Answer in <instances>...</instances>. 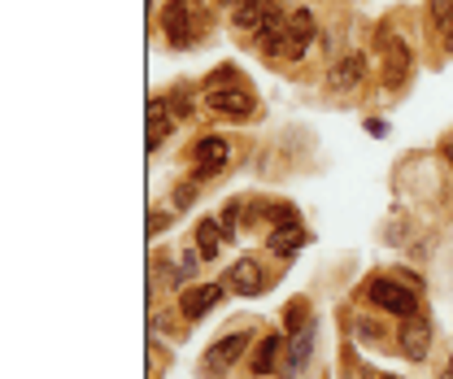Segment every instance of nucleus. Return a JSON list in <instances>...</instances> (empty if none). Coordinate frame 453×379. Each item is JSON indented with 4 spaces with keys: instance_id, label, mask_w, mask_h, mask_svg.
I'll return each instance as SVG.
<instances>
[{
    "instance_id": "obj_1",
    "label": "nucleus",
    "mask_w": 453,
    "mask_h": 379,
    "mask_svg": "<svg viewBox=\"0 0 453 379\" xmlns=\"http://www.w3.org/2000/svg\"><path fill=\"white\" fill-rule=\"evenodd\" d=\"M366 297H371V306H380V310L393 314V319H414V314H418V288H410V283L396 279V275L371 279Z\"/></svg>"
},
{
    "instance_id": "obj_2",
    "label": "nucleus",
    "mask_w": 453,
    "mask_h": 379,
    "mask_svg": "<svg viewBox=\"0 0 453 379\" xmlns=\"http://www.w3.org/2000/svg\"><path fill=\"white\" fill-rule=\"evenodd\" d=\"M314 13L310 9H296L292 18H288V31H283V44H280V61H301V57L310 53V44H314Z\"/></svg>"
},
{
    "instance_id": "obj_3",
    "label": "nucleus",
    "mask_w": 453,
    "mask_h": 379,
    "mask_svg": "<svg viewBox=\"0 0 453 379\" xmlns=\"http://www.w3.org/2000/svg\"><path fill=\"white\" fill-rule=\"evenodd\" d=\"M205 105L214 109V113H223V118H253L257 97H253L244 83H231V88H214V92H205Z\"/></svg>"
},
{
    "instance_id": "obj_4",
    "label": "nucleus",
    "mask_w": 453,
    "mask_h": 379,
    "mask_svg": "<svg viewBox=\"0 0 453 379\" xmlns=\"http://www.w3.org/2000/svg\"><path fill=\"white\" fill-rule=\"evenodd\" d=\"M249 349H253V331H226V336H219V340L210 344L205 367H210V371H231Z\"/></svg>"
},
{
    "instance_id": "obj_5",
    "label": "nucleus",
    "mask_w": 453,
    "mask_h": 379,
    "mask_svg": "<svg viewBox=\"0 0 453 379\" xmlns=\"http://www.w3.org/2000/svg\"><path fill=\"white\" fill-rule=\"evenodd\" d=\"M427 349H432V323L423 314L401 319V327H396V353H405L410 362H423Z\"/></svg>"
},
{
    "instance_id": "obj_6",
    "label": "nucleus",
    "mask_w": 453,
    "mask_h": 379,
    "mask_svg": "<svg viewBox=\"0 0 453 379\" xmlns=\"http://www.w3.org/2000/svg\"><path fill=\"white\" fill-rule=\"evenodd\" d=\"M223 297H226V283H192V288L183 292V301H179V314H183L188 323H196V319H205Z\"/></svg>"
},
{
    "instance_id": "obj_7",
    "label": "nucleus",
    "mask_w": 453,
    "mask_h": 379,
    "mask_svg": "<svg viewBox=\"0 0 453 379\" xmlns=\"http://www.w3.org/2000/svg\"><path fill=\"white\" fill-rule=\"evenodd\" d=\"M226 158H231V140H226V135H201V140H196V179H201V183L214 179L226 166Z\"/></svg>"
},
{
    "instance_id": "obj_8",
    "label": "nucleus",
    "mask_w": 453,
    "mask_h": 379,
    "mask_svg": "<svg viewBox=\"0 0 453 379\" xmlns=\"http://www.w3.org/2000/svg\"><path fill=\"white\" fill-rule=\"evenodd\" d=\"M283 353H288V349H283V331H262V340H253V349H249V371L257 379L271 375V371L280 367Z\"/></svg>"
},
{
    "instance_id": "obj_9",
    "label": "nucleus",
    "mask_w": 453,
    "mask_h": 379,
    "mask_svg": "<svg viewBox=\"0 0 453 379\" xmlns=\"http://www.w3.org/2000/svg\"><path fill=\"white\" fill-rule=\"evenodd\" d=\"M226 288L240 292V297H257V292H266V271H262V262H253V258H235L231 271H226Z\"/></svg>"
},
{
    "instance_id": "obj_10",
    "label": "nucleus",
    "mask_w": 453,
    "mask_h": 379,
    "mask_svg": "<svg viewBox=\"0 0 453 379\" xmlns=\"http://www.w3.org/2000/svg\"><path fill=\"white\" fill-rule=\"evenodd\" d=\"M162 31L170 35L174 49H188V35H192V4H188V0H166V9H162Z\"/></svg>"
},
{
    "instance_id": "obj_11",
    "label": "nucleus",
    "mask_w": 453,
    "mask_h": 379,
    "mask_svg": "<svg viewBox=\"0 0 453 379\" xmlns=\"http://www.w3.org/2000/svg\"><path fill=\"white\" fill-rule=\"evenodd\" d=\"M362 79H366V53H349V57H340L336 66H332V74H327L332 92H353V88H357Z\"/></svg>"
},
{
    "instance_id": "obj_12",
    "label": "nucleus",
    "mask_w": 453,
    "mask_h": 379,
    "mask_svg": "<svg viewBox=\"0 0 453 379\" xmlns=\"http://www.w3.org/2000/svg\"><path fill=\"white\" fill-rule=\"evenodd\" d=\"M266 249L275 253V258H296L301 249H305V227L301 222H283V227H271V236H266Z\"/></svg>"
},
{
    "instance_id": "obj_13",
    "label": "nucleus",
    "mask_w": 453,
    "mask_h": 379,
    "mask_svg": "<svg viewBox=\"0 0 453 379\" xmlns=\"http://www.w3.org/2000/svg\"><path fill=\"white\" fill-rule=\"evenodd\" d=\"M271 9H280V0H235L231 4V22L240 31H253L257 35V27L271 18Z\"/></svg>"
},
{
    "instance_id": "obj_14",
    "label": "nucleus",
    "mask_w": 453,
    "mask_h": 379,
    "mask_svg": "<svg viewBox=\"0 0 453 379\" xmlns=\"http://www.w3.org/2000/svg\"><path fill=\"white\" fill-rule=\"evenodd\" d=\"M314 340H319V319L288 340V375H296V371L310 367V358H314Z\"/></svg>"
},
{
    "instance_id": "obj_15",
    "label": "nucleus",
    "mask_w": 453,
    "mask_h": 379,
    "mask_svg": "<svg viewBox=\"0 0 453 379\" xmlns=\"http://www.w3.org/2000/svg\"><path fill=\"white\" fill-rule=\"evenodd\" d=\"M170 127H174V113H170L166 97H153V101H149V149H153V153L166 144Z\"/></svg>"
},
{
    "instance_id": "obj_16",
    "label": "nucleus",
    "mask_w": 453,
    "mask_h": 379,
    "mask_svg": "<svg viewBox=\"0 0 453 379\" xmlns=\"http://www.w3.org/2000/svg\"><path fill=\"white\" fill-rule=\"evenodd\" d=\"M384 83L388 88H401L405 83V74H410V49L405 44H396V40H384Z\"/></svg>"
},
{
    "instance_id": "obj_17",
    "label": "nucleus",
    "mask_w": 453,
    "mask_h": 379,
    "mask_svg": "<svg viewBox=\"0 0 453 379\" xmlns=\"http://www.w3.org/2000/svg\"><path fill=\"white\" fill-rule=\"evenodd\" d=\"M226 236L223 227H219V218H205V222H196V253L205 258V262H214L219 253H223Z\"/></svg>"
},
{
    "instance_id": "obj_18",
    "label": "nucleus",
    "mask_w": 453,
    "mask_h": 379,
    "mask_svg": "<svg viewBox=\"0 0 453 379\" xmlns=\"http://www.w3.org/2000/svg\"><path fill=\"white\" fill-rule=\"evenodd\" d=\"M201 262H205V258H201V253H196V249L188 244V249L179 253V262H174V271H170V283H174V288H188V283L196 279V267H201Z\"/></svg>"
},
{
    "instance_id": "obj_19",
    "label": "nucleus",
    "mask_w": 453,
    "mask_h": 379,
    "mask_svg": "<svg viewBox=\"0 0 453 379\" xmlns=\"http://www.w3.org/2000/svg\"><path fill=\"white\" fill-rule=\"evenodd\" d=\"M314 323V314H310V301L305 297H296V301H288V310H283V327L296 336V331H305V327Z\"/></svg>"
},
{
    "instance_id": "obj_20",
    "label": "nucleus",
    "mask_w": 453,
    "mask_h": 379,
    "mask_svg": "<svg viewBox=\"0 0 453 379\" xmlns=\"http://www.w3.org/2000/svg\"><path fill=\"white\" fill-rule=\"evenodd\" d=\"M231 83H240V70H235V66H219V70L205 79V92H214V88H231Z\"/></svg>"
},
{
    "instance_id": "obj_21",
    "label": "nucleus",
    "mask_w": 453,
    "mask_h": 379,
    "mask_svg": "<svg viewBox=\"0 0 453 379\" xmlns=\"http://www.w3.org/2000/svg\"><path fill=\"white\" fill-rule=\"evenodd\" d=\"M240 210H244L240 201H226V205H223V214H219V227H223V236H226V240H235V222H240Z\"/></svg>"
},
{
    "instance_id": "obj_22",
    "label": "nucleus",
    "mask_w": 453,
    "mask_h": 379,
    "mask_svg": "<svg viewBox=\"0 0 453 379\" xmlns=\"http://www.w3.org/2000/svg\"><path fill=\"white\" fill-rule=\"evenodd\" d=\"M188 101H192V92H188L183 83H179V88L166 97V105H170V113H174V118H188V113H192V105H188Z\"/></svg>"
},
{
    "instance_id": "obj_23",
    "label": "nucleus",
    "mask_w": 453,
    "mask_h": 379,
    "mask_svg": "<svg viewBox=\"0 0 453 379\" xmlns=\"http://www.w3.org/2000/svg\"><path fill=\"white\" fill-rule=\"evenodd\" d=\"M427 9H432V22H436L441 31H453V0H432Z\"/></svg>"
},
{
    "instance_id": "obj_24",
    "label": "nucleus",
    "mask_w": 453,
    "mask_h": 379,
    "mask_svg": "<svg viewBox=\"0 0 453 379\" xmlns=\"http://www.w3.org/2000/svg\"><path fill=\"white\" fill-rule=\"evenodd\" d=\"M192 201H196V183H192V179H188V183H179V188L170 192V210H188Z\"/></svg>"
},
{
    "instance_id": "obj_25",
    "label": "nucleus",
    "mask_w": 453,
    "mask_h": 379,
    "mask_svg": "<svg viewBox=\"0 0 453 379\" xmlns=\"http://www.w3.org/2000/svg\"><path fill=\"white\" fill-rule=\"evenodd\" d=\"M283 222H301V218H296V205H288V201L271 205V227H283Z\"/></svg>"
},
{
    "instance_id": "obj_26",
    "label": "nucleus",
    "mask_w": 453,
    "mask_h": 379,
    "mask_svg": "<svg viewBox=\"0 0 453 379\" xmlns=\"http://www.w3.org/2000/svg\"><path fill=\"white\" fill-rule=\"evenodd\" d=\"M166 222H170V214H157V210H153V218H149V236L166 231Z\"/></svg>"
},
{
    "instance_id": "obj_27",
    "label": "nucleus",
    "mask_w": 453,
    "mask_h": 379,
    "mask_svg": "<svg viewBox=\"0 0 453 379\" xmlns=\"http://www.w3.org/2000/svg\"><path fill=\"white\" fill-rule=\"evenodd\" d=\"M366 131H371V135H388V122H384V118H371Z\"/></svg>"
},
{
    "instance_id": "obj_28",
    "label": "nucleus",
    "mask_w": 453,
    "mask_h": 379,
    "mask_svg": "<svg viewBox=\"0 0 453 379\" xmlns=\"http://www.w3.org/2000/svg\"><path fill=\"white\" fill-rule=\"evenodd\" d=\"M445 162L453 166V140H445Z\"/></svg>"
},
{
    "instance_id": "obj_29",
    "label": "nucleus",
    "mask_w": 453,
    "mask_h": 379,
    "mask_svg": "<svg viewBox=\"0 0 453 379\" xmlns=\"http://www.w3.org/2000/svg\"><path fill=\"white\" fill-rule=\"evenodd\" d=\"M441 379H453V358L445 362V371H441Z\"/></svg>"
},
{
    "instance_id": "obj_30",
    "label": "nucleus",
    "mask_w": 453,
    "mask_h": 379,
    "mask_svg": "<svg viewBox=\"0 0 453 379\" xmlns=\"http://www.w3.org/2000/svg\"><path fill=\"white\" fill-rule=\"evenodd\" d=\"M445 44H449V53H453V31H449V35H445Z\"/></svg>"
},
{
    "instance_id": "obj_31",
    "label": "nucleus",
    "mask_w": 453,
    "mask_h": 379,
    "mask_svg": "<svg viewBox=\"0 0 453 379\" xmlns=\"http://www.w3.org/2000/svg\"><path fill=\"white\" fill-rule=\"evenodd\" d=\"M219 4H235V0H219Z\"/></svg>"
},
{
    "instance_id": "obj_32",
    "label": "nucleus",
    "mask_w": 453,
    "mask_h": 379,
    "mask_svg": "<svg viewBox=\"0 0 453 379\" xmlns=\"http://www.w3.org/2000/svg\"><path fill=\"white\" fill-rule=\"evenodd\" d=\"M380 379H396V375H380Z\"/></svg>"
}]
</instances>
